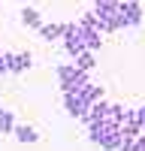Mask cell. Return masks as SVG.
<instances>
[{
    "mask_svg": "<svg viewBox=\"0 0 145 151\" xmlns=\"http://www.w3.org/2000/svg\"><path fill=\"white\" fill-rule=\"evenodd\" d=\"M82 94H85V100H88V103H97V100H103V88L91 82V85H88V88H85V91H82Z\"/></svg>",
    "mask_w": 145,
    "mask_h": 151,
    "instance_id": "obj_12",
    "label": "cell"
},
{
    "mask_svg": "<svg viewBox=\"0 0 145 151\" xmlns=\"http://www.w3.org/2000/svg\"><path fill=\"white\" fill-rule=\"evenodd\" d=\"M85 42H88V52H100V45H103V36H100V30H85Z\"/></svg>",
    "mask_w": 145,
    "mask_h": 151,
    "instance_id": "obj_10",
    "label": "cell"
},
{
    "mask_svg": "<svg viewBox=\"0 0 145 151\" xmlns=\"http://www.w3.org/2000/svg\"><path fill=\"white\" fill-rule=\"evenodd\" d=\"M64 109L70 112L72 118H82V121H85V115H88L91 103L85 100V94H82V91H67V94H64Z\"/></svg>",
    "mask_w": 145,
    "mask_h": 151,
    "instance_id": "obj_3",
    "label": "cell"
},
{
    "mask_svg": "<svg viewBox=\"0 0 145 151\" xmlns=\"http://www.w3.org/2000/svg\"><path fill=\"white\" fill-rule=\"evenodd\" d=\"M15 130V115L9 109H0V133H12Z\"/></svg>",
    "mask_w": 145,
    "mask_h": 151,
    "instance_id": "obj_9",
    "label": "cell"
},
{
    "mask_svg": "<svg viewBox=\"0 0 145 151\" xmlns=\"http://www.w3.org/2000/svg\"><path fill=\"white\" fill-rule=\"evenodd\" d=\"M72 64H76L79 70H85V73H88V70H94V64H97V55H94V52H82L76 60H72Z\"/></svg>",
    "mask_w": 145,
    "mask_h": 151,
    "instance_id": "obj_8",
    "label": "cell"
},
{
    "mask_svg": "<svg viewBox=\"0 0 145 151\" xmlns=\"http://www.w3.org/2000/svg\"><path fill=\"white\" fill-rule=\"evenodd\" d=\"M64 27H67V24H42V27H39V36H42V40H48V42L64 40Z\"/></svg>",
    "mask_w": 145,
    "mask_h": 151,
    "instance_id": "obj_6",
    "label": "cell"
},
{
    "mask_svg": "<svg viewBox=\"0 0 145 151\" xmlns=\"http://www.w3.org/2000/svg\"><path fill=\"white\" fill-rule=\"evenodd\" d=\"M57 82H60V91H85V88L91 85V76L79 70L76 64H64V67H57Z\"/></svg>",
    "mask_w": 145,
    "mask_h": 151,
    "instance_id": "obj_1",
    "label": "cell"
},
{
    "mask_svg": "<svg viewBox=\"0 0 145 151\" xmlns=\"http://www.w3.org/2000/svg\"><path fill=\"white\" fill-rule=\"evenodd\" d=\"M21 21L27 24V27H36V30L42 27V21H39V15H36V9H30V6H27V9H21Z\"/></svg>",
    "mask_w": 145,
    "mask_h": 151,
    "instance_id": "obj_11",
    "label": "cell"
},
{
    "mask_svg": "<svg viewBox=\"0 0 145 151\" xmlns=\"http://www.w3.org/2000/svg\"><path fill=\"white\" fill-rule=\"evenodd\" d=\"M33 60H30L27 52H9V76H21Z\"/></svg>",
    "mask_w": 145,
    "mask_h": 151,
    "instance_id": "obj_5",
    "label": "cell"
},
{
    "mask_svg": "<svg viewBox=\"0 0 145 151\" xmlns=\"http://www.w3.org/2000/svg\"><path fill=\"white\" fill-rule=\"evenodd\" d=\"M142 3H121L118 6V30L121 27H136L142 21Z\"/></svg>",
    "mask_w": 145,
    "mask_h": 151,
    "instance_id": "obj_4",
    "label": "cell"
},
{
    "mask_svg": "<svg viewBox=\"0 0 145 151\" xmlns=\"http://www.w3.org/2000/svg\"><path fill=\"white\" fill-rule=\"evenodd\" d=\"M12 133H15L18 142H36V139H39V133H36L30 124H15V130H12Z\"/></svg>",
    "mask_w": 145,
    "mask_h": 151,
    "instance_id": "obj_7",
    "label": "cell"
},
{
    "mask_svg": "<svg viewBox=\"0 0 145 151\" xmlns=\"http://www.w3.org/2000/svg\"><path fill=\"white\" fill-rule=\"evenodd\" d=\"M64 45H67V52H70L72 60H76L82 52H88V42H85V27H82V24H67V27H64Z\"/></svg>",
    "mask_w": 145,
    "mask_h": 151,
    "instance_id": "obj_2",
    "label": "cell"
}]
</instances>
